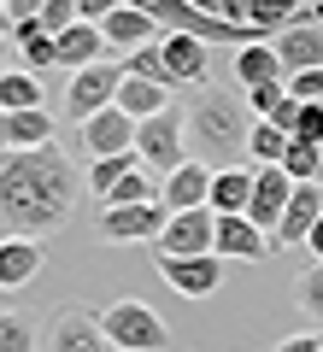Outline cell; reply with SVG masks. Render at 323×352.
Returning a JSON list of instances; mask_svg holds the SVG:
<instances>
[{
    "label": "cell",
    "mask_w": 323,
    "mask_h": 352,
    "mask_svg": "<svg viewBox=\"0 0 323 352\" xmlns=\"http://www.w3.org/2000/svg\"><path fill=\"white\" fill-rule=\"evenodd\" d=\"M83 170L71 164L65 147H30L0 159V229L6 235H48L83 200Z\"/></svg>",
    "instance_id": "obj_1"
},
{
    "label": "cell",
    "mask_w": 323,
    "mask_h": 352,
    "mask_svg": "<svg viewBox=\"0 0 323 352\" xmlns=\"http://www.w3.org/2000/svg\"><path fill=\"white\" fill-rule=\"evenodd\" d=\"M247 129H253V112L247 100L224 94V88H200L194 100L183 106V135H188V153L211 170L224 164H247Z\"/></svg>",
    "instance_id": "obj_2"
},
{
    "label": "cell",
    "mask_w": 323,
    "mask_h": 352,
    "mask_svg": "<svg viewBox=\"0 0 323 352\" xmlns=\"http://www.w3.org/2000/svg\"><path fill=\"white\" fill-rule=\"evenodd\" d=\"M100 329H106L112 352H171V323L147 300H112L100 311Z\"/></svg>",
    "instance_id": "obj_3"
},
{
    "label": "cell",
    "mask_w": 323,
    "mask_h": 352,
    "mask_svg": "<svg viewBox=\"0 0 323 352\" xmlns=\"http://www.w3.org/2000/svg\"><path fill=\"white\" fill-rule=\"evenodd\" d=\"M136 159L147 164L153 176H171L176 164L188 159L183 106H165V112H153V118H141V124H136Z\"/></svg>",
    "instance_id": "obj_4"
},
{
    "label": "cell",
    "mask_w": 323,
    "mask_h": 352,
    "mask_svg": "<svg viewBox=\"0 0 323 352\" xmlns=\"http://www.w3.org/2000/svg\"><path fill=\"white\" fill-rule=\"evenodd\" d=\"M118 82H124V65L118 59H100V65H83V71H71V82H65V118H94L100 106L118 100Z\"/></svg>",
    "instance_id": "obj_5"
},
{
    "label": "cell",
    "mask_w": 323,
    "mask_h": 352,
    "mask_svg": "<svg viewBox=\"0 0 323 352\" xmlns=\"http://www.w3.org/2000/svg\"><path fill=\"white\" fill-rule=\"evenodd\" d=\"M165 200H141V206H106L100 212V241L106 247H129V241H159L165 229Z\"/></svg>",
    "instance_id": "obj_6"
},
{
    "label": "cell",
    "mask_w": 323,
    "mask_h": 352,
    "mask_svg": "<svg viewBox=\"0 0 323 352\" xmlns=\"http://www.w3.org/2000/svg\"><path fill=\"white\" fill-rule=\"evenodd\" d=\"M211 229H218V217H211V206H188V212H171L159 229V241H153V258H188V252H211Z\"/></svg>",
    "instance_id": "obj_7"
},
{
    "label": "cell",
    "mask_w": 323,
    "mask_h": 352,
    "mask_svg": "<svg viewBox=\"0 0 323 352\" xmlns=\"http://www.w3.org/2000/svg\"><path fill=\"white\" fill-rule=\"evenodd\" d=\"M48 352H112L106 329H100V311L88 305H59L48 323Z\"/></svg>",
    "instance_id": "obj_8"
},
{
    "label": "cell",
    "mask_w": 323,
    "mask_h": 352,
    "mask_svg": "<svg viewBox=\"0 0 323 352\" xmlns=\"http://www.w3.org/2000/svg\"><path fill=\"white\" fill-rule=\"evenodd\" d=\"M159 276L171 282L183 300H206V294L224 288V258L218 252H188V258H165L159 252Z\"/></svg>",
    "instance_id": "obj_9"
},
{
    "label": "cell",
    "mask_w": 323,
    "mask_h": 352,
    "mask_svg": "<svg viewBox=\"0 0 323 352\" xmlns=\"http://www.w3.org/2000/svg\"><path fill=\"white\" fill-rule=\"evenodd\" d=\"M83 147H88V159L136 153V118H129L124 106H100L94 118H83Z\"/></svg>",
    "instance_id": "obj_10"
},
{
    "label": "cell",
    "mask_w": 323,
    "mask_h": 352,
    "mask_svg": "<svg viewBox=\"0 0 323 352\" xmlns=\"http://www.w3.org/2000/svg\"><path fill=\"white\" fill-rule=\"evenodd\" d=\"M288 194H294V176H288L282 164H253V200H247V217L264 229V235L282 223Z\"/></svg>",
    "instance_id": "obj_11"
},
{
    "label": "cell",
    "mask_w": 323,
    "mask_h": 352,
    "mask_svg": "<svg viewBox=\"0 0 323 352\" xmlns=\"http://www.w3.org/2000/svg\"><path fill=\"white\" fill-rule=\"evenodd\" d=\"M211 217H218V212H211ZM211 252H218V258H253V264H259L264 252H271V235H264L247 212H224L218 229H211Z\"/></svg>",
    "instance_id": "obj_12"
},
{
    "label": "cell",
    "mask_w": 323,
    "mask_h": 352,
    "mask_svg": "<svg viewBox=\"0 0 323 352\" xmlns=\"http://www.w3.org/2000/svg\"><path fill=\"white\" fill-rule=\"evenodd\" d=\"M323 217V182H294V194H288V212L282 223L271 229L276 247H300V241L311 235V223Z\"/></svg>",
    "instance_id": "obj_13"
},
{
    "label": "cell",
    "mask_w": 323,
    "mask_h": 352,
    "mask_svg": "<svg viewBox=\"0 0 323 352\" xmlns=\"http://www.w3.org/2000/svg\"><path fill=\"white\" fill-rule=\"evenodd\" d=\"M41 235H0V288L18 294L41 276Z\"/></svg>",
    "instance_id": "obj_14"
},
{
    "label": "cell",
    "mask_w": 323,
    "mask_h": 352,
    "mask_svg": "<svg viewBox=\"0 0 323 352\" xmlns=\"http://www.w3.org/2000/svg\"><path fill=\"white\" fill-rule=\"evenodd\" d=\"M100 36H106V47L136 53V47H147V41H159L165 30H159V18H147L141 6H124V0H118L112 12L100 18Z\"/></svg>",
    "instance_id": "obj_15"
},
{
    "label": "cell",
    "mask_w": 323,
    "mask_h": 352,
    "mask_svg": "<svg viewBox=\"0 0 323 352\" xmlns=\"http://www.w3.org/2000/svg\"><path fill=\"white\" fill-rule=\"evenodd\" d=\"M206 194H211V164H200V159H183V164H176V170L159 182L165 212H188V206H206Z\"/></svg>",
    "instance_id": "obj_16"
},
{
    "label": "cell",
    "mask_w": 323,
    "mask_h": 352,
    "mask_svg": "<svg viewBox=\"0 0 323 352\" xmlns=\"http://www.w3.org/2000/svg\"><path fill=\"white\" fill-rule=\"evenodd\" d=\"M276 59H282L288 76L317 71L323 65V24H288L282 36H276Z\"/></svg>",
    "instance_id": "obj_17"
},
{
    "label": "cell",
    "mask_w": 323,
    "mask_h": 352,
    "mask_svg": "<svg viewBox=\"0 0 323 352\" xmlns=\"http://www.w3.org/2000/svg\"><path fill=\"white\" fill-rule=\"evenodd\" d=\"M159 53H165V65H171L176 88H183V82H206V41H200V36L165 30V36H159Z\"/></svg>",
    "instance_id": "obj_18"
},
{
    "label": "cell",
    "mask_w": 323,
    "mask_h": 352,
    "mask_svg": "<svg viewBox=\"0 0 323 352\" xmlns=\"http://www.w3.org/2000/svg\"><path fill=\"white\" fill-rule=\"evenodd\" d=\"M59 71H83V65H100L106 59V36H100V24H83L76 18L71 30H59Z\"/></svg>",
    "instance_id": "obj_19"
},
{
    "label": "cell",
    "mask_w": 323,
    "mask_h": 352,
    "mask_svg": "<svg viewBox=\"0 0 323 352\" xmlns=\"http://www.w3.org/2000/svg\"><path fill=\"white\" fill-rule=\"evenodd\" d=\"M247 200H253V164H224V170H211L206 206L218 217H224V212H247Z\"/></svg>",
    "instance_id": "obj_20"
},
{
    "label": "cell",
    "mask_w": 323,
    "mask_h": 352,
    "mask_svg": "<svg viewBox=\"0 0 323 352\" xmlns=\"http://www.w3.org/2000/svg\"><path fill=\"white\" fill-rule=\"evenodd\" d=\"M236 82L259 88V82H288L282 59H276V41H247V47H236Z\"/></svg>",
    "instance_id": "obj_21"
},
{
    "label": "cell",
    "mask_w": 323,
    "mask_h": 352,
    "mask_svg": "<svg viewBox=\"0 0 323 352\" xmlns=\"http://www.w3.org/2000/svg\"><path fill=\"white\" fill-rule=\"evenodd\" d=\"M12 36H18V53H24V71H59V41L41 30V18H18L12 24Z\"/></svg>",
    "instance_id": "obj_22"
},
{
    "label": "cell",
    "mask_w": 323,
    "mask_h": 352,
    "mask_svg": "<svg viewBox=\"0 0 323 352\" xmlns=\"http://www.w3.org/2000/svg\"><path fill=\"white\" fill-rule=\"evenodd\" d=\"M112 106H124V112L141 124V118H153V112H165V106H171V88H165V82H147V76H129V71H124V82H118V100H112Z\"/></svg>",
    "instance_id": "obj_23"
},
{
    "label": "cell",
    "mask_w": 323,
    "mask_h": 352,
    "mask_svg": "<svg viewBox=\"0 0 323 352\" xmlns=\"http://www.w3.org/2000/svg\"><path fill=\"white\" fill-rule=\"evenodd\" d=\"M6 141H12V153L48 147V141H53V118H48V106H30V112H6Z\"/></svg>",
    "instance_id": "obj_24"
},
{
    "label": "cell",
    "mask_w": 323,
    "mask_h": 352,
    "mask_svg": "<svg viewBox=\"0 0 323 352\" xmlns=\"http://www.w3.org/2000/svg\"><path fill=\"white\" fill-rule=\"evenodd\" d=\"M159 182H165V176H153L147 164H136L129 176H118V182H112L106 206H141V200H159Z\"/></svg>",
    "instance_id": "obj_25"
},
{
    "label": "cell",
    "mask_w": 323,
    "mask_h": 352,
    "mask_svg": "<svg viewBox=\"0 0 323 352\" xmlns=\"http://www.w3.org/2000/svg\"><path fill=\"white\" fill-rule=\"evenodd\" d=\"M0 106H6V112H30V106H41V76L36 71H6V76H0Z\"/></svg>",
    "instance_id": "obj_26"
},
{
    "label": "cell",
    "mask_w": 323,
    "mask_h": 352,
    "mask_svg": "<svg viewBox=\"0 0 323 352\" xmlns=\"http://www.w3.org/2000/svg\"><path fill=\"white\" fill-rule=\"evenodd\" d=\"M136 164H141L136 153H112V159H94V164H88V170H83V188L106 200V194H112V182H118V176H129V170H136Z\"/></svg>",
    "instance_id": "obj_27"
},
{
    "label": "cell",
    "mask_w": 323,
    "mask_h": 352,
    "mask_svg": "<svg viewBox=\"0 0 323 352\" xmlns=\"http://www.w3.org/2000/svg\"><path fill=\"white\" fill-rule=\"evenodd\" d=\"M282 153H288V135L259 118V124L247 129V164H282Z\"/></svg>",
    "instance_id": "obj_28"
},
{
    "label": "cell",
    "mask_w": 323,
    "mask_h": 352,
    "mask_svg": "<svg viewBox=\"0 0 323 352\" xmlns=\"http://www.w3.org/2000/svg\"><path fill=\"white\" fill-rule=\"evenodd\" d=\"M282 170L294 176V182H317V176H323V147H311V141H294V135H288Z\"/></svg>",
    "instance_id": "obj_29"
},
{
    "label": "cell",
    "mask_w": 323,
    "mask_h": 352,
    "mask_svg": "<svg viewBox=\"0 0 323 352\" xmlns=\"http://www.w3.org/2000/svg\"><path fill=\"white\" fill-rule=\"evenodd\" d=\"M124 71H129V76H147V82H165V88H176V76H171V65H165L159 41H147V47H136V53L124 59Z\"/></svg>",
    "instance_id": "obj_30"
},
{
    "label": "cell",
    "mask_w": 323,
    "mask_h": 352,
    "mask_svg": "<svg viewBox=\"0 0 323 352\" xmlns=\"http://www.w3.org/2000/svg\"><path fill=\"white\" fill-rule=\"evenodd\" d=\"M0 352H36V317L0 311Z\"/></svg>",
    "instance_id": "obj_31"
},
{
    "label": "cell",
    "mask_w": 323,
    "mask_h": 352,
    "mask_svg": "<svg viewBox=\"0 0 323 352\" xmlns=\"http://www.w3.org/2000/svg\"><path fill=\"white\" fill-rule=\"evenodd\" d=\"M294 300H300V311H306V317H323V258L311 264V270H300Z\"/></svg>",
    "instance_id": "obj_32"
},
{
    "label": "cell",
    "mask_w": 323,
    "mask_h": 352,
    "mask_svg": "<svg viewBox=\"0 0 323 352\" xmlns=\"http://www.w3.org/2000/svg\"><path fill=\"white\" fill-rule=\"evenodd\" d=\"M282 100H288V82H259V88H247V112H253V118H271Z\"/></svg>",
    "instance_id": "obj_33"
},
{
    "label": "cell",
    "mask_w": 323,
    "mask_h": 352,
    "mask_svg": "<svg viewBox=\"0 0 323 352\" xmlns=\"http://www.w3.org/2000/svg\"><path fill=\"white\" fill-rule=\"evenodd\" d=\"M294 141H311V147H323V100H300Z\"/></svg>",
    "instance_id": "obj_34"
},
{
    "label": "cell",
    "mask_w": 323,
    "mask_h": 352,
    "mask_svg": "<svg viewBox=\"0 0 323 352\" xmlns=\"http://www.w3.org/2000/svg\"><path fill=\"white\" fill-rule=\"evenodd\" d=\"M76 24V0H48V6H41V30H48V36H59V30H71Z\"/></svg>",
    "instance_id": "obj_35"
},
{
    "label": "cell",
    "mask_w": 323,
    "mask_h": 352,
    "mask_svg": "<svg viewBox=\"0 0 323 352\" xmlns=\"http://www.w3.org/2000/svg\"><path fill=\"white\" fill-rule=\"evenodd\" d=\"M288 94H294V100H323V65H317V71L288 76Z\"/></svg>",
    "instance_id": "obj_36"
},
{
    "label": "cell",
    "mask_w": 323,
    "mask_h": 352,
    "mask_svg": "<svg viewBox=\"0 0 323 352\" xmlns=\"http://www.w3.org/2000/svg\"><path fill=\"white\" fill-rule=\"evenodd\" d=\"M253 124H259V118H253ZM264 124H276V129H282V135H294V124H300V100H294V94H288V100L276 106V112L264 118Z\"/></svg>",
    "instance_id": "obj_37"
},
{
    "label": "cell",
    "mask_w": 323,
    "mask_h": 352,
    "mask_svg": "<svg viewBox=\"0 0 323 352\" xmlns=\"http://www.w3.org/2000/svg\"><path fill=\"white\" fill-rule=\"evenodd\" d=\"M112 6H118V0H76V18H83V24H100Z\"/></svg>",
    "instance_id": "obj_38"
},
{
    "label": "cell",
    "mask_w": 323,
    "mask_h": 352,
    "mask_svg": "<svg viewBox=\"0 0 323 352\" xmlns=\"http://www.w3.org/2000/svg\"><path fill=\"white\" fill-rule=\"evenodd\" d=\"M323 346V335H288V340H276L271 352H317Z\"/></svg>",
    "instance_id": "obj_39"
},
{
    "label": "cell",
    "mask_w": 323,
    "mask_h": 352,
    "mask_svg": "<svg viewBox=\"0 0 323 352\" xmlns=\"http://www.w3.org/2000/svg\"><path fill=\"white\" fill-rule=\"evenodd\" d=\"M41 6H48V0H6V18H41Z\"/></svg>",
    "instance_id": "obj_40"
},
{
    "label": "cell",
    "mask_w": 323,
    "mask_h": 352,
    "mask_svg": "<svg viewBox=\"0 0 323 352\" xmlns=\"http://www.w3.org/2000/svg\"><path fill=\"white\" fill-rule=\"evenodd\" d=\"M306 247H311V258H323V217L311 223V235H306Z\"/></svg>",
    "instance_id": "obj_41"
},
{
    "label": "cell",
    "mask_w": 323,
    "mask_h": 352,
    "mask_svg": "<svg viewBox=\"0 0 323 352\" xmlns=\"http://www.w3.org/2000/svg\"><path fill=\"white\" fill-rule=\"evenodd\" d=\"M12 71V36H6V30H0V76Z\"/></svg>",
    "instance_id": "obj_42"
},
{
    "label": "cell",
    "mask_w": 323,
    "mask_h": 352,
    "mask_svg": "<svg viewBox=\"0 0 323 352\" xmlns=\"http://www.w3.org/2000/svg\"><path fill=\"white\" fill-rule=\"evenodd\" d=\"M12 153V141H6V106H0V159Z\"/></svg>",
    "instance_id": "obj_43"
},
{
    "label": "cell",
    "mask_w": 323,
    "mask_h": 352,
    "mask_svg": "<svg viewBox=\"0 0 323 352\" xmlns=\"http://www.w3.org/2000/svg\"><path fill=\"white\" fill-rule=\"evenodd\" d=\"M188 6H200V12H211V18H218V0H188Z\"/></svg>",
    "instance_id": "obj_44"
},
{
    "label": "cell",
    "mask_w": 323,
    "mask_h": 352,
    "mask_svg": "<svg viewBox=\"0 0 323 352\" xmlns=\"http://www.w3.org/2000/svg\"><path fill=\"white\" fill-rule=\"evenodd\" d=\"M0 30H6V36H12V18H6V0H0Z\"/></svg>",
    "instance_id": "obj_45"
},
{
    "label": "cell",
    "mask_w": 323,
    "mask_h": 352,
    "mask_svg": "<svg viewBox=\"0 0 323 352\" xmlns=\"http://www.w3.org/2000/svg\"><path fill=\"white\" fill-rule=\"evenodd\" d=\"M306 6H317V0H306Z\"/></svg>",
    "instance_id": "obj_46"
},
{
    "label": "cell",
    "mask_w": 323,
    "mask_h": 352,
    "mask_svg": "<svg viewBox=\"0 0 323 352\" xmlns=\"http://www.w3.org/2000/svg\"><path fill=\"white\" fill-rule=\"evenodd\" d=\"M317 352H323V346H317Z\"/></svg>",
    "instance_id": "obj_47"
}]
</instances>
